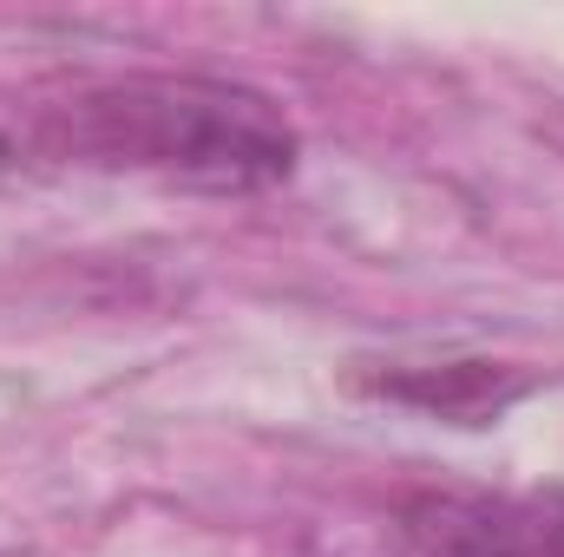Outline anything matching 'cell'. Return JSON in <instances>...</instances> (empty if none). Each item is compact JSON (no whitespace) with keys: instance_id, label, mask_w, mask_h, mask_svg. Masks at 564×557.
<instances>
[{"instance_id":"2","label":"cell","mask_w":564,"mask_h":557,"mask_svg":"<svg viewBox=\"0 0 564 557\" xmlns=\"http://www.w3.org/2000/svg\"><path fill=\"white\" fill-rule=\"evenodd\" d=\"M408 557H564V492H421L401 505Z\"/></svg>"},{"instance_id":"4","label":"cell","mask_w":564,"mask_h":557,"mask_svg":"<svg viewBox=\"0 0 564 557\" xmlns=\"http://www.w3.org/2000/svg\"><path fill=\"white\" fill-rule=\"evenodd\" d=\"M46 151V106H26V99H7L0 92V177H20L33 171Z\"/></svg>"},{"instance_id":"1","label":"cell","mask_w":564,"mask_h":557,"mask_svg":"<svg viewBox=\"0 0 564 557\" xmlns=\"http://www.w3.org/2000/svg\"><path fill=\"white\" fill-rule=\"evenodd\" d=\"M46 151L184 190H270L295 171V125L270 92L204 73H126L46 106Z\"/></svg>"},{"instance_id":"5","label":"cell","mask_w":564,"mask_h":557,"mask_svg":"<svg viewBox=\"0 0 564 557\" xmlns=\"http://www.w3.org/2000/svg\"><path fill=\"white\" fill-rule=\"evenodd\" d=\"M0 557H33V551H0Z\"/></svg>"},{"instance_id":"3","label":"cell","mask_w":564,"mask_h":557,"mask_svg":"<svg viewBox=\"0 0 564 557\" xmlns=\"http://www.w3.org/2000/svg\"><path fill=\"white\" fill-rule=\"evenodd\" d=\"M525 387L532 381L499 361H421V368H388L375 381V394L421 407L433 419H453V426H492Z\"/></svg>"}]
</instances>
